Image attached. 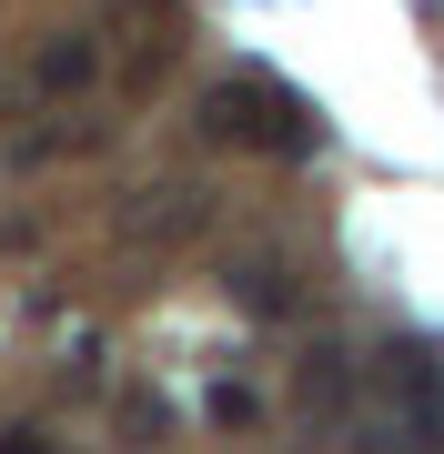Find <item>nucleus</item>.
Listing matches in <instances>:
<instances>
[{
	"instance_id": "obj_1",
	"label": "nucleus",
	"mask_w": 444,
	"mask_h": 454,
	"mask_svg": "<svg viewBox=\"0 0 444 454\" xmlns=\"http://www.w3.org/2000/svg\"><path fill=\"white\" fill-rule=\"evenodd\" d=\"M202 121H213V142H243V152H313L323 142V121H313L283 82H263V71L222 82L213 101H202Z\"/></svg>"
},
{
	"instance_id": "obj_3",
	"label": "nucleus",
	"mask_w": 444,
	"mask_h": 454,
	"mask_svg": "<svg viewBox=\"0 0 444 454\" xmlns=\"http://www.w3.org/2000/svg\"><path fill=\"white\" fill-rule=\"evenodd\" d=\"M91 71H101V51H91V41H51V51H41V91H82Z\"/></svg>"
},
{
	"instance_id": "obj_2",
	"label": "nucleus",
	"mask_w": 444,
	"mask_h": 454,
	"mask_svg": "<svg viewBox=\"0 0 444 454\" xmlns=\"http://www.w3.org/2000/svg\"><path fill=\"white\" fill-rule=\"evenodd\" d=\"M394 404H404V424L425 444H444V343H394Z\"/></svg>"
},
{
	"instance_id": "obj_5",
	"label": "nucleus",
	"mask_w": 444,
	"mask_h": 454,
	"mask_svg": "<svg viewBox=\"0 0 444 454\" xmlns=\"http://www.w3.org/2000/svg\"><path fill=\"white\" fill-rule=\"evenodd\" d=\"M232 293H243V313H283V273H273V262H243Z\"/></svg>"
},
{
	"instance_id": "obj_4",
	"label": "nucleus",
	"mask_w": 444,
	"mask_h": 454,
	"mask_svg": "<svg viewBox=\"0 0 444 454\" xmlns=\"http://www.w3.org/2000/svg\"><path fill=\"white\" fill-rule=\"evenodd\" d=\"M303 394H313V404H323V414L344 404V394H354V373H344V354H313V364H303Z\"/></svg>"
}]
</instances>
